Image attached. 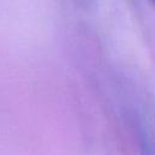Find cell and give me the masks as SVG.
Returning a JSON list of instances; mask_svg holds the SVG:
<instances>
[{"label":"cell","mask_w":155,"mask_h":155,"mask_svg":"<svg viewBox=\"0 0 155 155\" xmlns=\"http://www.w3.org/2000/svg\"><path fill=\"white\" fill-rule=\"evenodd\" d=\"M151 1H153V2H154V4H155V0H151Z\"/></svg>","instance_id":"6da1fadb"}]
</instances>
